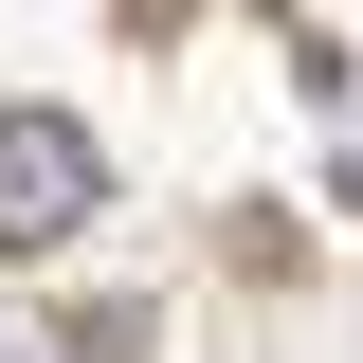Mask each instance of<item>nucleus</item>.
Returning <instances> with one entry per match:
<instances>
[{
  "label": "nucleus",
  "instance_id": "obj_1",
  "mask_svg": "<svg viewBox=\"0 0 363 363\" xmlns=\"http://www.w3.org/2000/svg\"><path fill=\"white\" fill-rule=\"evenodd\" d=\"M73 218H109V145L73 109H0V255H55Z\"/></svg>",
  "mask_w": 363,
  "mask_h": 363
}]
</instances>
